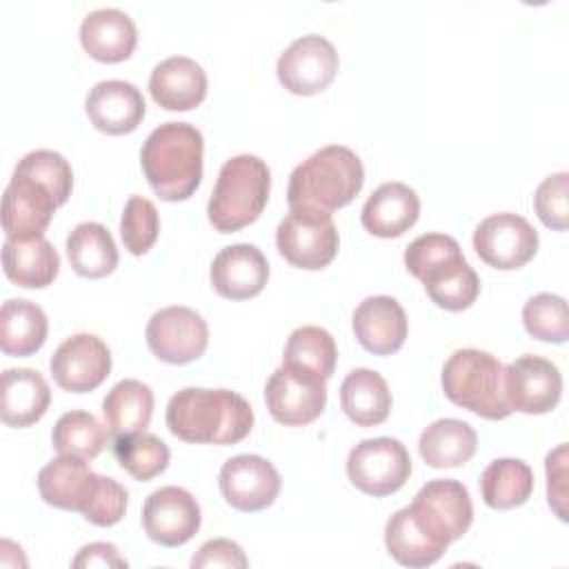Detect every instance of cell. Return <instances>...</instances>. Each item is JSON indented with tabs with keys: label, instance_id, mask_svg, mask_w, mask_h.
<instances>
[{
	"label": "cell",
	"instance_id": "cell-1",
	"mask_svg": "<svg viewBox=\"0 0 569 569\" xmlns=\"http://www.w3.org/2000/svg\"><path fill=\"white\" fill-rule=\"evenodd\" d=\"M167 427L184 442L236 445L253 427V409L231 389L184 387L167 405Z\"/></svg>",
	"mask_w": 569,
	"mask_h": 569
},
{
	"label": "cell",
	"instance_id": "cell-2",
	"mask_svg": "<svg viewBox=\"0 0 569 569\" xmlns=\"http://www.w3.org/2000/svg\"><path fill=\"white\" fill-rule=\"evenodd\" d=\"M202 133L189 122L156 127L140 151L147 182L167 202L187 200L202 180Z\"/></svg>",
	"mask_w": 569,
	"mask_h": 569
},
{
	"label": "cell",
	"instance_id": "cell-3",
	"mask_svg": "<svg viewBox=\"0 0 569 569\" xmlns=\"http://www.w3.org/2000/svg\"><path fill=\"white\" fill-rule=\"evenodd\" d=\"M407 271L425 284L431 302L447 311L471 307L480 293V278L465 260L460 244L447 233L418 236L405 249Z\"/></svg>",
	"mask_w": 569,
	"mask_h": 569
},
{
	"label": "cell",
	"instance_id": "cell-4",
	"mask_svg": "<svg viewBox=\"0 0 569 569\" xmlns=\"http://www.w3.org/2000/svg\"><path fill=\"white\" fill-rule=\"evenodd\" d=\"M365 167L356 151L329 144L302 160L289 176V207H316L336 211L349 204L362 189Z\"/></svg>",
	"mask_w": 569,
	"mask_h": 569
},
{
	"label": "cell",
	"instance_id": "cell-5",
	"mask_svg": "<svg viewBox=\"0 0 569 569\" xmlns=\"http://www.w3.org/2000/svg\"><path fill=\"white\" fill-rule=\"evenodd\" d=\"M271 191V171L251 153L229 158L218 173L207 216L216 231L233 233L258 220Z\"/></svg>",
	"mask_w": 569,
	"mask_h": 569
},
{
	"label": "cell",
	"instance_id": "cell-6",
	"mask_svg": "<svg viewBox=\"0 0 569 569\" xmlns=\"http://www.w3.org/2000/svg\"><path fill=\"white\" fill-rule=\"evenodd\" d=\"M445 396L487 420H502L511 413L505 396V367L489 351L458 349L442 367Z\"/></svg>",
	"mask_w": 569,
	"mask_h": 569
},
{
	"label": "cell",
	"instance_id": "cell-7",
	"mask_svg": "<svg viewBox=\"0 0 569 569\" xmlns=\"http://www.w3.org/2000/svg\"><path fill=\"white\" fill-rule=\"evenodd\" d=\"M338 229L329 211L316 207H293L276 229V247L293 267L316 271L327 267L338 253Z\"/></svg>",
	"mask_w": 569,
	"mask_h": 569
},
{
	"label": "cell",
	"instance_id": "cell-8",
	"mask_svg": "<svg viewBox=\"0 0 569 569\" xmlns=\"http://www.w3.org/2000/svg\"><path fill=\"white\" fill-rule=\"evenodd\" d=\"M347 476L362 493L382 498L409 480L411 458L407 447L396 438H369L349 451Z\"/></svg>",
	"mask_w": 569,
	"mask_h": 569
},
{
	"label": "cell",
	"instance_id": "cell-9",
	"mask_svg": "<svg viewBox=\"0 0 569 569\" xmlns=\"http://www.w3.org/2000/svg\"><path fill=\"white\" fill-rule=\"evenodd\" d=\"M264 402L276 422L287 427L309 425L325 411V378L282 362L264 385Z\"/></svg>",
	"mask_w": 569,
	"mask_h": 569
},
{
	"label": "cell",
	"instance_id": "cell-10",
	"mask_svg": "<svg viewBox=\"0 0 569 569\" xmlns=\"http://www.w3.org/2000/svg\"><path fill=\"white\" fill-rule=\"evenodd\" d=\"M418 525L438 542L447 545L462 538L473 520V505L462 482L438 478L427 482L409 505Z\"/></svg>",
	"mask_w": 569,
	"mask_h": 569
},
{
	"label": "cell",
	"instance_id": "cell-11",
	"mask_svg": "<svg viewBox=\"0 0 569 569\" xmlns=\"http://www.w3.org/2000/svg\"><path fill=\"white\" fill-rule=\"evenodd\" d=\"M147 345L158 360L169 365L198 360L209 345L207 320L189 307H164L147 322Z\"/></svg>",
	"mask_w": 569,
	"mask_h": 569
},
{
	"label": "cell",
	"instance_id": "cell-12",
	"mask_svg": "<svg viewBox=\"0 0 569 569\" xmlns=\"http://www.w3.org/2000/svg\"><path fill=\"white\" fill-rule=\"evenodd\" d=\"M336 47L318 33L296 38L278 58L276 73L280 84L296 96H313L331 84L338 73Z\"/></svg>",
	"mask_w": 569,
	"mask_h": 569
},
{
	"label": "cell",
	"instance_id": "cell-13",
	"mask_svg": "<svg viewBox=\"0 0 569 569\" xmlns=\"http://www.w3.org/2000/svg\"><path fill=\"white\" fill-rule=\"evenodd\" d=\"M473 249L493 269H520L538 251V231L518 213H493L476 227Z\"/></svg>",
	"mask_w": 569,
	"mask_h": 569
},
{
	"label": "cell",
	"instance_id": "cell-14",
	"mask_svg": "<svg viewBox=\"0 0 569 569\" xmlns=\"http://www.w3.org/2000/svg\"><path fill=\"white\" fill-rule=\"evenodd\" d=\"M200 505L182 487H160L144 500L142 527L162 547H180L200 529Z\"/></svg>",
	"mask_w": 569,
	"mask_h": 569
},
{
	"label": "cell",
	"instance_id": "cell-15",
	"mask_svg": "<svg viewBox=\"0 0 569 569\" xmlns=\"http://www.w3.org/2000/svg\"><path fill=\"white\" fill-rule=\"evenodd\" d=\"M562 393L558 367L540 356L525 353L505 367V396L511 411L547 413Z\"/></svg>",
	"mask_w": 569,
	"mask_h": 569
},
{
	"label": "cell",
	"instance_id": "cell-16",
	"mask_svg": "<svg viewBox=\"0 0 569 569\" xmlns=\"http://www.w3.org/2000/svg\"><path fill=\"white\" fill-rule=\"evenodd\" d=\"M220 493L238 511H260L273 505L280 493V473L276 467L256 453L229 458L218 476Z\"/></svg>",
	"mask_w": 569,
	"mask_h": 569
},
{
	"label": "cell",
	"instance_id": "cell-17",
	"mask_svg": "<svg viewBox=\"0 0 569 569\" xmlns=\"http://www.w3.org/2000/svg\"><path fill=\"white\" fill-rule=\"evenodd\" d=\"M51 376L60 389L71 393L93 391L111 371V351L93 333L67 338L51 356Z\"/></svg>",
	"mask_w": 569,
	"mask_h": 569
},
{
	"label": "cell",
	"instance_id": "cell-18",
	"mask_svg": "<svg viewBox=\"0 0 569 569\" xmlns=\"http://www.w3.org/2000/svg\"><path fill=\"white\" fill-rule=\"evenodd\" d=\"M58 202L33 178L13 173L2 196V229L9 240L40 238L49 227Z\"/></svg>",
	"mask_w": 569,
	"mask_h": 569
},
{
	"label": "cell",
	"instance_id": "cell-19",
	"mask_svg": "<svg viewBox=\"0 0 569 569\" xmlns=\"http://www.w3.org/2000/svg\"><path fill=\"white\" fill-rule=\"evenodd\" d=\"M100 480L102 476H98L84 458L60 453L40 469L38 491L47 505L84 516L98 496Z\"/></svg>",
	"mask_w": 569,
	"mask_h": 569
},
{
	"label": "cell",
	"instance_id": "cell-20",
	"mask_svg": "<svg viewBox=\"0 0 569 569\" xmlns=\"http://www.w3.org/2000/svg\"><path fill=\"white\" fill-rule=\"evenodd\" d=\"M211 284L229 300L258 296L269 280V262L256 244L238 242L220 249L211 262Z\"/></svg>",
	"mask_w": 569,
	"mask_h": 569
},
{
	"label": "cell",
	"instance_id": "cell-21",
	"mask_svg": "<svg viewBox=\"0 0 569 569\" xmlns=\"http://www.w3.org/2000/svg\"><path fill=\"white\" fill-rule=\"evenodd\" d=\"M91 124L109 136L131 133L144 118V98L127 80H102L93 84L84 100Z\"/></svg>",
	"mask_w": 569,
	"mask_h": 569
},
{
	"label": "cell",
	"instance_id": "cell-22",
	"mask_svg": "<svg viewBox=\"0 0 569 569\" xmlns=\"http://www.w3.org/2000/svg\"><path fill=\"white\" fill-rule=\"evenodd\" d=\"M351 325L358 342L376 356L396 353L405 345L409 329L402 305L391 296L365 298L356 307Z\"/></svg>",
	"mask_w": 569,
	"mask_h": 569
},
{
	"label": "cell",
	"instance_id": "cell-23",
	"mask_svg": "<svg viewBox=\"0 0 569 569\" xmlns=\"http://www.w3.org/2000/svg\"><path fill=\"white\" fill-rule=\"evenodd\" d=\"M80 44L98 62H122L138 44V29L129 13L116 7H102L82 18Z\"/></svg>",
	"mask_w": 569,
	"mask_h": 569
},
{
	"label": "cell",
	"instance_id": "cell-24",
	"mask_svg": "<svg viewBox=\"0 0 569 569\" xmlns=\"http://www.w3.org/2000/svg\"><path fill=\"white\" fill-rule=\"evenodd\" d=\"M149 91L162 109L189 111L207 96V73L196 60L187 56H171L153 67L149 76Z\"/></svg>",
	"mask_w": 569,
	"mask_h": 569
},
{
	"label": "cell",
	"instance_id": "cell-25",
	"mask_svg": "<svg viewBox=\"0 0 569 569\" xmlns=\"http://www.w3.org/2000/svg\"><path fill=\"white\" fill-rule=\"evenodd\" d=\"M418 216V193L405 182H385L367 198L360 220L378 238H398L416 224Z\"/></svg>",
	"mask_w": 569,
	"mask_h": 569
},
{
	"label": "cell",
	"instance_id": "cell-26",
	"mask_svg": "<svg viewBox=\"0 0 569 569\" xmlns=\"http://www.w3.org/2000/svg\"><path fill=\"white\" fill-rule=\"evenodd\" d=\"M4 276L24 289H42L51 284L60 271V256L44 238L4 240L2 244Z\"/></svg>",
	"mask_w": 569,
	"mask_h": 569
},
{
	"label": "cell",
	"instance_id": "cell-27",
	"mask_svg": "<svg viewBox=\"0 0 569 569\" xmlns=\"http://www.w3.org/2000/svg\"><path fill=\"white\" fill-rule=\"evenodd\" d=\"M51 402L47 380L36 369L2 371V422L9 427H31L38 422Z\"/></svg>",
	"mask_w": 569,
	"mask_h": 569
},
{
	"label": "cell",
	"instance_id": "cell-28",
	"mask_svg": "<svg viewBox=\"0 0 569 569\" xmlns=\"http://www.w3.org/2000/svg\"><path fill=\"white\" fill-rule=\"evenodd\" d=\"M340 407L358 427H376L391 411V391L387 380L367 367L347 373L340 385Z\"/></svg>",
	"mask_w": 569,
	"mask_h": 569
},
{
	"label": "cell",
	"instance_id": "cell-29",
	"mask_svg": "<svg viewBox=\"0 0 569 569\" xmlns=\"http://www.w3.org/2000/svg\"><path fill=\"white\" fill-rule=\"evenodd\" d=\"M102 413L109 433L116 436V440L142 433L151 422L153 391L149 385L136 378H124L104 396Z\"/></svg>",
	"mask_w": 569,
	"mask_h": 569
},
{
	"label": "cell",
	"instance_id": "cell-30",
	"mask_svg": "<svg viewBox=\"0 0 569 569\" xmlns=\"http://www.w3.org/2000/svg\"><path fill=\"white\" fill-rule=\"evenodd\" d=\"M478 433L473 427L458 418H440L431 422L418 440V451L429 467L447 469L462 467L476 453Z\"/></svg>",
	"mask_w": 569,
	"mask_h": 569
},
{
	"label": "cell",
	"instance_id": "cell-31",
	"mask_svg": "<svg viewBox=\"0 0 569 569\" xmlns=\"http://www.w3.org/2000/svg\"><path fill=\"white\" fill-rule=\"evenodd\" d=\"M49 322L42 311L31 300L11 298L2 302L0 309V347L7 356H31L47 340Z\"/></svg>",
	"mask_w": 569,
	"mask_h": 569
},
{
	"label": "cell",
	"instance_id": "cell-32",
	"mask_svg": "<svg viewBox=\"0 0 569 569\" xmlns=\"http://www.w3.org/2000/svg\"><path fill=\"white\" fill-rule=\"evenodd\" d=\"M385 545L391 558L405 567H429L447 551V545L431 538L413 518L409 505L396 511L385 525Z\"/></svg>",
	"mask_w": 569,
	"mask_h": 569
},
{
	"label": "cell",
	"instance_id": "cell-33",
	"mask_svg": "<svg viewBox=\"0 0 569 569\" xmlns=\"http://www.w3.org/2000/svg\"><path fill=\"white\" fill-rule=\"evenodd\" d=\"M71 269L84 278H104L118 267V247L100 222H80L67 238Z\"/></svg>",
	"mask_w": 569,
	"mask_h": 569
},
{
	"label": "cell",
	"instance_id": "cell-34",
	"mask_svg": "<svg viewBox=\"0 0 569 569\" xmlns=\"http://www.w3.org/2000/svg\"><path fill=\"white\" fill-rule=\"evenodd\" d=\"M533 491V471L518 458H496L480 476L482 500L498 511L520 507Z\"/></svg>",
	"mask_w": 569,
	"mask_h": 569
},
{
	"label": "cell",
	"instance_id": "cell-35",
	"mask_svg": "<svg viewBox=\"0 0 569 569\" xmlns=\"http://www.w3.org/2000/svg\"><path fill=\"white\" fill-rule=\"evenodd\" d=\"M284 365H293L318 373L320 378H331L338 360V349L333 336L316 325H305L291 331L284 345Z\"/></svg>",
	"mask_w": 569,
	"mask_h": 569
},
{
	"label": "cell",
	"instance_id": "cell-36",
	"mask_svg": "<svg viewBox=\"0 0 569 569\" xmlns=\"http://www.w3.org/2000/svg\"><path fill=\"white\" fill-rule=\"evenodd\" d=\"M107 429L89 411H67L58 418L51 431V442L58 453L93 460L107 445Z\"/></svg>",
	"mask_w": 569,
	"mask_h": 569
},
{
	"label": "cell",
	"instance_id": "cell-37",
	"mask_svg": "<svg viewBox=\"0 0 569 569\" xmlns=\"http://www.w3.org/2000/svg\"><path fill=\"white\" fill-rule=\"evenodd\" d=\"M118 465L140 482H147L162 473L169 465V447L153 433H133L116 440Z\"/></svg>",
	"mask_w": 569,
	"mask_h": 569
},
{
	"label": "cell",
	"instance_id": "cell-38",
	"mask_svg": "<svg viewBox=\"0 0 569 569\" xmlns=\"http://www.w3.org/2000/svg\"><path fill=\"white\" fill-rule=\"evenodd\" d=\"M18 176H27L38 180L40 184H44L51 196L56 198L58 207L64 204L71 196V187H73V173H71V164L67 162V158L58 151L51 149H36L29 151L18 164L16 171Z\"/></svg>",
	"mask_w": 569,
	"mask_h": 569
},
{
	"label": "cell",
	"instance_id": "cell-39",
	"mask_svg": "<svg viewBox=\"0 0 569 569\" xmlns=\"http://www.w3.org/2000/svg\"><path fill=\"white\" fill-rule=\"evenodd\" d=\"M522 322L529 336L562 345L569 336L567 302L556 293H538L525 302Z\"/></svg>",
	"mask_w": 569,
	"mask_h": 569
},
{
	"label": "cell",
	"instance_id": "cell-40",
	"mask_svg": "<svg viewBox=\"0 0 569 569\" xmlns=\"http://www.w3.org/2000/svg\"><path fill=\"white\" fill-rule=\"evenodd\" d=\"M158 233L160 218L156 204L142 196H131L120 218V236L124 249H129L133 256H144L158 240Z\"/></svg>",
	"mask_w": 569,
	"mask_h": 569
},
{
	"label": "cell",
	"instance_id": "cell-41",
	"mask_svg": "<svg viewBox=\"0 0 569 569\" xmlns=\"http://www.w3.org/2000/svg\"><path fill=\"white\" fill-rule=\"evenodd\" d=\"M533 207L538 218L549 229L565 231L569 220V173L560 171V173L547 176L536 189Z\"/></svg>",
	"mask_w": 569,
	"mask_h": 569
},
{
	"label": "cell",
	"instance_id": "cell-42",
	"mask_svg": "<svg viewBox=\"0 0 569 569\" xmlns=\"http://www.w3.org/2000/svg\"><path fill=\"white\" fill-rule=\"evenodd\" d=\"M127 511V489L109 476H102L100 489L84 518L98 527H111L122 520Z\"/></svg>",
	"mask_w": 569,
	"mask_h": 569
},
{
	"label": "cell",
	"instance_id": "cell-43",
	"mask_svg": "<svg viewBox=\"0 0 569 569\" xmlns=\"http://www.w3.org/2000/svg\"><path fill=\"white\" fill-rule=\"evenodd\" d=\"M249 565L242 547L227 538L207 540L198 553L191 558L193 569H209V567H227V569H244Z\"/></svg>",
	"mask_w": 569,
	"mask_h": 569
},
{
	"label": "cell",
	"instance_id": "cell-44",
	"mask_svg": "<svg viewBox=\"0 0 569 569\" xmlns=\"http://www.w3.org/2000/svg\"><path fill=\"white\" fill-rule=\"evenodd\" d=\"M567 462V445H558L553 451H549L547 456V498H549V507L556 511V516L560 520H567V511H565V465Z\"/></svg>",
	"mask_w": 569,
	"mask_h": 569
},
{
	"label": "cell",
	"instance_id": "cell-45",
	"mask_svg": "<svg viewBox=\"0 0 569 569\" xmlns=\"http://www.w3.org/2000/svg\"><path fill=\"white\" fill-rule=\"evenodd\" d=\"M76 569L82 567H127V560L120 556L118 547L111 542H91L84 545L71 562Z\"/></svg>",
	"mask_w": 569,
	"mask_h": 569
}]
</instances>
